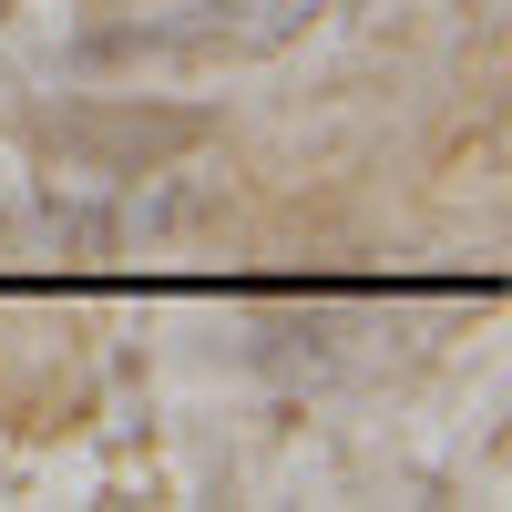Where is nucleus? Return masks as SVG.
Segmentation results:
<instances>
[{
    "instance_id": "1",
    "label": "nucleus",
    "mask_w": 512,
    "mask_h": 512,
    "mask_svg": "<svg viewBox=\"0 0 512 512\" xmlns=\"http://www.w3.org/2000/svg\"><path fill=\"white\" fill-rule=\"evenodd\" d=\"M318 11H328V0H205V11L175 21V31H123V41H154V52L216 62V52H277V41H297Z\"/></svg>"
}]
</instances>
